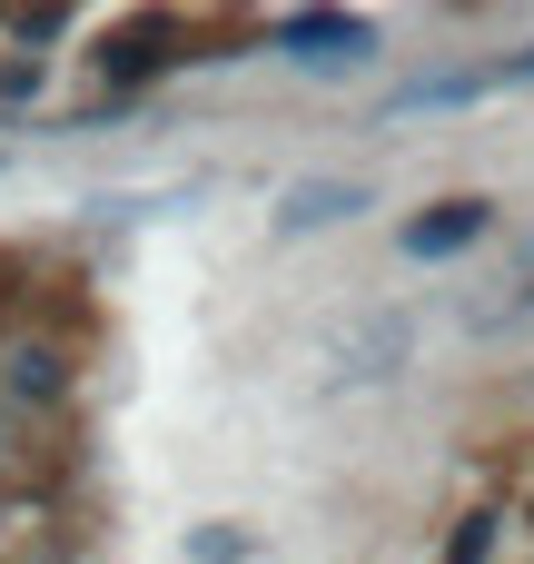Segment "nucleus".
I'll use <instances>...</instances> for the list:
<instances>
[{"label":"nucleus","instance_id":"5","mask_svg":"<svg viewBox=\"0 0 534 564\" xmlns=\"http://www.w3.org/2000/svg\"><path fill=\"white\" fill-rule=\"evenodd\" d=\"M10 397H59V357L50 347H10Z\"/></svg>","mask_w":534,"mask_h":564},{"label":"nucleus","instance_id":"3","mask_svg":"<svg viewBox=\"0 0 534 564\" xmlns=\"http://www.w3.org/2000/svg\"><path fill=\"white\" fill-rule=\"evenodd\" d=\"M357 208H367V188H357V178H307V188H287L277 228H337V218H357Z\"/></svg>","mask_w":534,"mask_h":564},{"label":"nucleus","instance_id":"6","mask_svg":"<svg viewBox=\"0 0 534 564\" xmlns=\"http://www.w3.org/2000/svg\"><path fill=\"white\" fill-rule=\"evenodd\" d=\"M0 436H10V426H0Z\"/></svg>","mask_w":534,"mask_h":564},{"label":"nucleus","instance_id":"2","mask_svg":"<svg viewBox=\"0 0 534 564\" xmlns=\"http://www.w3.org/2000/svg\"><path fill=\"white\" fill-rule=\"evenodd\" d=\"M277 50L307 59V69H337V59H367L377 30H367V20H337V10H287V20H277Z\"/></svg>","mask_w":534,"mask_h":564},{"label":"nucleus","instance_id":"1","mask_svg":"<svg viewBox=\"0 0 534 564\" xmlns=\"http://www.w3.org/2000/svg\"><path fill=\"white\" fill-rule=\"evenodd\" d=\"M525 79H534V50H505V59H486V69H436V79L396 89V99H386V119H426V109H476V99H505V89H525Z\"/></svg>","mask_w":534,"mask_h":564},{"label":"nucleus","instance_id":"4","mask_svg":"<svg viewBox=\"0 0 534 564\" xmlns=\"http://www.w3.org/2000/svg\"><path fill=\"white\" fill-rule=\"evenodd\" d=\"M476 228H486V208H476V198H446L436 218H416V228H406V258H446V248H466Z\"/></svg>","mask_w":534,"mask_h":564}]
</instances>
